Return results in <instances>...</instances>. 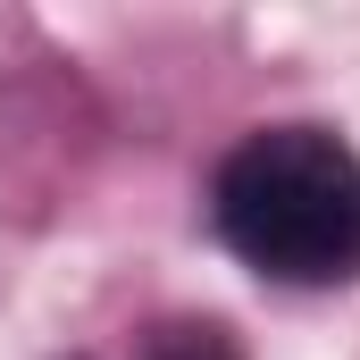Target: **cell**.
I'll use <instances>...</instances> for the list:
<instances>
[{"mask_svg": "<svg viewBox=\"0 0 360 360\" xmlns=\"http://www.w3.org/2000/svg\"><path fill=\"white\" fill-rule=\"evenodd\" d=\"M210 226L243 269L276 276V285H352L360 151L335 126H260L218 160Z\"/></svg>", "mask_w": 360, "mask_h": 360, "instance_id": "obj_1", "label": "cell"}, {"mask_svg": "<svg viewBox=\"0 0 360 360\" xmlns=\"http://www.w3.org/2000/svg\"><path fill=\"white\" fill-rule=\"evenodd\" d=\"M143 360H243V344L218 319H160L143 335Z\"/></svg>", "mask_w": 360, "mask_h": 360, "instance_id": "obj_2", "label": "cell"}]
</instances>
